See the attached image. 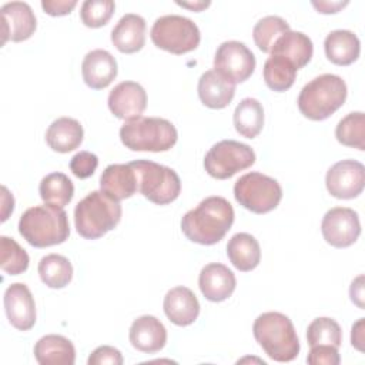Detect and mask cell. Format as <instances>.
Here are the masks:
<instances>
[{"label":"cell","instance_id":"1","mask_svg":"<svg viewBox=\"0 0 365 365\" xmlns=\"http://www.w3.org/2000/svg\"><path fill=\"white\" fill-rule=\"evenodd\" d=\"M232 222L234 208L228 200L220 195H211L184 214L181 230L192 242L214 245L225 237Z\"/></svg>","mask_w":365,"mask_h":365},{"label":"cell","instance_id":"2","mask_svg":"<svg viewBox=\"0 0 365 365\" xmlns=\"http://www.w3.org/2000/svg\"><path fill=\"white\" fill-rule=\"evenodd\" d=\"M252 334L264 352L277 362H289L299 354L298 335L285 314L269 311L258 315L252 325Z\"/></svg>","mask_w":365,"mask_h":365},{"label":"cell","instance_id":"3","mask_svg":"<svg viewBox=\"0 0 365 365\" xmlns=\"http://www.w3.org/2000/svg\"><path fill=\"white\" fill-rule=\"evenodd\" d=\"M19 232L36 248L63 244L70 235L67 212L46 204L30 207L19 220Z\"/></svg>","mask_w":365,"mask_h":365},{"label":"cell","instance_id":"4","mask_svg":"<svg viewBox=\"0 0 365 365\" xmlns=\"http://www.w3.org/2000/svg\"><path fill=\"white\" fill-rule=\"evenodd\" d=\"M346 94L348 90L342 77L325 73L302 87L297 103L304 117L312 121H322L342 107Z\"/></svg>","mask_w":365,"mask_h":365},{"label":"cell","instance_id":"5","mask_svg":"<svg viewBox=\"0 0 365 365\" xmlns=\"http://www.w3.org/2000/svg\"><path fill=\"white\" fill-rule=\"evenodd\" d=\"M121 214L120 201L101 190L91 191L74 208L76 230L86 240H97L117 227Z\"/></svg>","mask_w":365,"mask_h":365},{"label":"cell","instance_id":"6","mask_svg":"<svg viewBox=\"0 0 365 365\" xmlns=\"http://www.w3.org/2000/svg\"><path fill=\"white\" fill-rule=\"evenodd\" d=\"M121 143L131 151H168L178 138L171 121L161 117H137L120 128Z\"/></svg>","mask_w":365,"mask_h":365},{"label":"cell","instance_id":"7","mask_svg":"<svg viewBox=\"0 0 365 365\" xmlns=\"http://www.w3.org/2000/svg\"><path fill=\"white\" fill-rule=\"evenodd\" d=\"M130 165L135 171L138 191L148 201L167 205L180 195L181 181L173 168L150 160H135Z\"/></svg>","mask_w":365,"mask_h":365},{"label":"cell","instance_id":"8","mask_svg":"<svg viewBox=\"0 0 365 365\" xmlns=\"http://www.w3.org/2000/svg\"><path fill=\"white\" fill-rule=\"evenodd\" d=\"M150 37L154 46L161 50L185 54L198 47L201 33L191 19L180 14H165L154 21Z\"/></svg>","mask_w":365,"mask_h":365},{"label":"cell","instance_id":"9","mask_svg":"<svg viewBox=\"0 0 365 365\" xmlns=\"http://www.w3.org/2000/svg\"><path fill=\"white\" fill-rule=\"evenodd\" d=\"M234 197L245 210L255 214H265L278 207L282 198V188L275 178L251 171L235 181Z\"/></svg>","mask_w":365,"mask_h":365},{"label":"cell","instance_id":"10","mask_svg":"<svg viewBox=\"0 0 365 365\" xmlns=\"http://www.w3.org/2000/svg\"><path fill=\"white\" fill-rule=\"evenodd\" d=\"M254 163V150L235 140L218 141L204 157L205 171L217 180L231 178L234 174L251 167Z\"/></svg>","mask_w":365,"mask_h":365},{"label":"cell","instance_id":"11","mask_svg":"<svg viewBox=\"0 0 365 365\" xmlns=\"http://www.w3.org/2000/svg\"><path fill=\"white\" fill-rule=\"evenodd\" d=\"M214 70L232 84L242 83L255 70V56L241 41H224L215 51Z\"/></svg>","mask_w":365,"mask_h":365},{"label":"cell","instance_id":"12","mask_svg":"<svg viewBox=\"0 0 365 365\" xmlns=\"http://www.w3.org/2000/svg\"><path fill=\"white\" fill-rule=\"evenodd\" d=\"M324 240L335 248L352 245L361 234L358 212L348 207H334L325 212L321 222Z\"/></svg>","mask_w":365,"mask_h":365},{"label":"cell","instance_id":"13","mask_svg":"<svg viewBox=\"0 0 365 365\" xmlns=\"http://www.w3.org/2000/svg\"><path fill=\"white\" fill-rule=\"evenodd\" d=\"M328 192L339 200H351L364 191L365 167L356 160H341L335 163L325 175Z\"/></svg>","mask_w":365,"mask_h":365},{"label":"cell","instance_id":"14","mask_svg":"<svg viewBox=\"0 0 365 365\" xmlns=\"http://www.w3.org/2000/svg\"><path fill=\"white\" fill-rule=\"evenodd\" d=\"M4 311L9 322L19 331H29L36 324V302L23 282H14L7 287L3 297Z\"/></svg>","mask_w":365,"mask_h":365},{"label":"cell","instance_id":"15","mask_svg":"<svg viewBox=\"0 0 365 365\" xmlns=\"http://www.w3.org/2000/svg\"><path fill=\"white\" fill-rule=\"evenodd\" d=\"M1 44L10 41H24L30 38L37 27L36 16L31 7L24 1H10L1 6Z\"/></svg>","mask_w":365,"mask_h":365},{"label":"cell","instance_id":"16","mask_svg":"<svg viewBox=\"0 0 365 365\" xmlns=\"http://www.w3.org/2000/svg\"><path fill=\"white\" fill-rule=\"evenodd\" d=\"M110 111L121 120H134L141 117L147 107V93L135 81H121L108 94Z\"/></svg>","mask_w":365,"mask_h":365},{"label":"cell","instance_id":"17","mask_svg":"<svg viewBox=\"0 0 365 365\" xmlns=\"http://www.w3.org/2000/svg\"><path fill=\"white\" fill-rule=\"evenodd\" d=\"M118 67L114 56L103 48L88 51L81 63L84 83L93 90H103L117 77Z\"/></svg>","mask_w":365,"mask_h":365},{"label":"cell","instance_id":"18","mask_svg":"<svg viewBox=\"0 0 365 365\" xmlns=\"http://www.w3.org/2000/svg\"><path fill=\"white\" fill-rule=\"evenodd\" d=\"M237 279L234 272L220 262H211L202 267L198 277V287L211 302H221L230 298L235 289Z\"/></svg>","mask_w":365,"mask_h":365},{"label":"cell","instance_id":"19","mask_svg":"<svg viewBox=\"0 0 365 365\" xmlns=\"http://www.w3.org/2000/svg\"><path fill=\"white\" fill-rule=\"evenodd\" d=\"M128 338L137 351L154 354L164 348L167 342V329L154 315H141L133 321Z\"/></svg>","mask_w":365,"mask_h":365},{"label":"cell","instance_id":"20","mask_svg":"<svg viewBox=\"0 0 365 365\" xmlns=\"http://www.w3.org/2000/svg\"><path fill=\"white\" fill-rule=\"evenodd\" d=\"M163 308L167 318L178 327L191 325L200 315V302L187 287L171 288L164 297Z\"/></svg>","mask_w":365,"mask_h":365},{"label":"cell","instance_id":"21","mask_svg":"<svg viewBox=\"0 0 365 365\" xmlns=\"http://www.w3.org/2000/svg\"><path fill=\"white\" fill-rule=\"evenodd\" d=\"M100 190L117 201L133 197L138 191V184L130 163L107 165L100 177Z\"/></svg>","mask_w":365,"mask_h":365},{"label":"cell","instance_id":"22","mask_svg":"<svg viewBox=\"0 0 365 365\" xmlns=\"http://www.w3.org/2000/svg\"><path fill=\"white\" fill-rule=\"evenodd\" d=\"M145 20L140 14H124L111 30V41L125 54L140 51L145 43Z\"/></svg>","mask_w":365,"mask_h":365},{"label":"cell","instance_id":"23","mask_svg":"<svg viewBox=\"0 0 365 365\" xmlns=\"http://www.w3.org/2000/svg\"><path fill=\"white\" fill-rule=\"evenodd\" d=\"M271 56H278L288 60L297 70L305 67L314 53L311 38L302 31H287L272 46Z\"/></svg>","mask_w":365,"mask_h":365},{"label":"cell","instance_id":"24","mask_svg":"<svg viewBox=\"0 0 365 365\" xmlns=\"http://www.w3.org/2000/svg\"><path fill=\"white\" fill-rule=\"evenodd\" d=\"M198 97L204 106L214 110L225 108L235 94V84L220 76L215 70H208L198 80Z\"/></svg>","mask_w":365,"mask_h":365},{"label":"cell","instance_id":"25","mask_svg":"<svg viewBox=\"0 0 365 365\" xmlns=\"http://www.w3.org/2000/svg\"><path fill=\"white\" fill-rule=\"evenodd\" d=\"M34 358L40 365H74L76 348L66 336L48 334L36 342Z\"/></svg>","mask_w":365,"mask_h":365},{"label":"cell","instance_id":"26","mask_svg":"<svg viewBox=\"0 0 365 365\" xmlns=\"http://www.w3.org/2000/svg\"><path fill=\"white\" fill-rule=\"evenodd\" d=\"M327 58L336 66H349L358 60L361 41L351 30H334L324 40Z\"/></svg>","mask_w":365,"mask_h":365},{"label":"cell","instance_id":"27","mask_svg":"<svg viewBox=\"0 0 365 365\" xmlns=\"http://www.w3.org/2000/svg\"><path fill=\"white\" fill-rule=\"evenodd\" d=\"M84 131L81 124L71 117H60L54 120L46 131L47 145L57 153L66 154L80 147Z\"/></svg>","mask_w":365,"mask_h":365},{"label":"cell","instance_id":"28","mask_svg":"<svg viewBox=\"0 0 365 365\" xmlns=\"http://www.w3.org/2000/svg\"><path fill=\"white\" fill-rule=\"evenodd\" d=\"M227 255L238 271H252L261 261L259 242L248 232H237L228 240Z\"/></svg>","mask_w":365,"mask_h":365},{"label":"cell","instance_id":"29","mask_svg":"<svg viewBox=\"0 0 365 365\" xmlns=\"http://www.w3.org/2000/svg\"><path fill=\"white\" fill-rule=\"evenodd\" d=\"M234 127L245 138H255L264 127V107L252 97L242 98L234 110Z\"/></svg>","mask_w":365,"mask_h":365},{"label":"cell","instance_id":"30","mask_svg":"<svg viewBox=\"0 0 365 365\" xmlns=\"http://www.w3.org/2000/svg\"><path fill=\"white\" fill-rule=\"evenodd\" d=\"M38 192L46 205L64 208L74 195V185L64 173H50L40 181Z\"/></svg>","mask_w":365,"mask_h":365},{"label":"cell","instance_id":"31","mask_svg":"<svg viewBox=\"0 0 365 365\" xmlns=\"http://www.w3.org/2000/svg\"><path fill=\"white\" fill-rule=\"evenodd\" d=\"M38 275L44 285L48 288L60 289L70 284L73 278L71 262L60 254L44 255L38 262Z\"/></svg>","mask_w":365,"mask_h":365},{"label":"cell","instance_id":"32","mask_svg":"<svg viewBox=\"0 0 365 365\" xmlns=\"http://www.w3.org/2000/svg\"><path fill=\"white\" fill-rule=\"evenodd\" d=\"M297 68L285 58L271 56L264 64V80L272 91H287L292 87Z\"/></svg>","mask_w":365,"mask_h":365},{"label":"cell","instance_id":"33","mask_svg":"<svg viewBox=\"0 0 365 365\" xmlns=\"http://www.w3.org/2000/svg\"><path fill=\"white\" fill-rule=\"evenodd\" d=\"M289 30V24L282 17L265 16L255 23L252 29V38L261 51L269 53L274 43Z\"/></svg>","mask_w":365,"mask_h":365},{"label":"cell","instance_id":"34","mask_svg":"<svg viewBox=\"0 0 365 365\" xmlns=\"http://www.w3.org/2000/svg\"><path fill=\"white\" fill-rule=\"evenodd\" d=\"M336 140L346 147L365 150V115L362 111L346 114L335 128Z\"/></svg>","mask_w":365,"mask_h":365},{"label":"cell","instance_id":"35","mask_svg":"<svg viewBox=\"0 0 365 365\" xmlns=\"http://www.w3.org/2000/svg\"><path fill=\"white\" fill-rule=\"evenodd\" d=\"M307 341L309 346L332 345L335 348H339L342 342L341 327L332 318L318 317L307 328Z\"/></svg>","mask_w":365,"mask_h":365},{"label":"cell","instance_id":"36","mask_svg":"<svg viewBox=\"0 0 365 365\" xmlns=\"http://www.w3.org/2000/svg\"><path fill=\"white\" fill-rule=\"evenodd\" d=\"M29 254L13 238L0 237V267L9 275H19L29 268Z\"/></svg>","mask_w":365,"mask_h":365},{"label":"cell","instance_id":"37","mask_svg":"<svg viewBox=\"0 0 365 365\" xmlns=\"http://www.w3.org/2000/svg\"><path fill=\"white\" fill-rule=\"evenodd\" d=\"M114 10L115 3L113 0H86L81 4L80 19L84 26L98 29L108 23Z\"/></svg>","mask_w":365,"mask_h":365},{"label":"cell","instance_id":"38","mask_svg":"<svg viewBox=\"0 0 365 365\" xmlns=\"http://www.w3.org/2000/svg\"><path fill=\"white\" fill-rule=\"evenodd\" d=\"M98 165V158L94 153L78 151L70 160V170L77 178H88L94 174Z\"/></svg>","mask_w":365,"mask_h":365},{"label":"cell","instance_id":"39","mask_svg":"<svg viewBox=\"0 0 365 365\" xmlns=\"http://www.w3.org/2000/svg\"><path fill=\"white\" fill-rule=\"evenodd\" d=\"M339 361L338 348L332 345H314L307 356V362L311 365H338Z\"/></svg>","mask_w":365,"mask_h":365},{"label":"cell","instance_id":"40","mask_svg":"<svg viewBox=\"0 0 365 365\" xmlns=\"http://www.w3.org/2000/svg\"><path fill=\"white\" fill-rule=\"evenodd\" d=\"M124 362L121 352L110 345H101L98 348H96L90 356L87 364L88 365H104V364H110V365H121Z\"/></svg>","mask_w":365,"mask_h":365},{"label":"cell","instance_id":"41","mask_svg":"<svg viewBox=\"0 0 365 365\" xmlns=\"http://www.w3.org/2000/svg\"><path fill=\"white\" fill-rule=\"evenodd\" d=\"M77 6L76 0H43L41 7L50 16H66Z\"/></svg>","mask_w":365,"mask_h":365},{"label":"cell","instance_id":"42","mask_svg":"<svg viewBox=\"0 0 365 365\" xmlns=\"http://www.w3.org/2000/svg\"><path fill=\"white\" fill-rule=\"evenodd\" d=\"M364 339H365V318H359L351 331V344L358 351H364Z\"/></svg>","mask_w":365,"mask_h":365},{"label":"cell","instance_id":"43","mask_svg":"<svg viewBox=\"0 0 365 365\" xmlns=\"http://www.w3.org/2000/svg\"><path fill=\"white\" fill-rule=\"evenodd\" d=\"M349 297L354 304L364 309V275H358L349 288Z\"/></svg>","mask_w":365,"mask_h":365},{"label":"cell","instance_id":"44","mask_svg":"<svg viewBox=\"0 0 365 365\" xmlns=\"http://www.w3.org/2000/svg\"><path fill=\"white\" fill-rule=\"evenodd\" d=\"M349 1H327V0H319V1H311V4L322 14H331V13H336L341 9H344L345 6H348Z\"/></svg>","mask_w":365,"mask_h":365},{"label":"cell","instance_id":"45","mask_svg":"<svg viewBox=\"0 0 365 365\" xmlns=\"http://www.w3.org/2000/svg\"><path fill=\"white\" fill-rule=\"evenodd\" d=\"M178 6L194 10V11H201L204 9H207L211 3L210 1H194V3H188V1H177Z\"/></svg>","mask_w":365,"mask_h":365}]
</instances>
